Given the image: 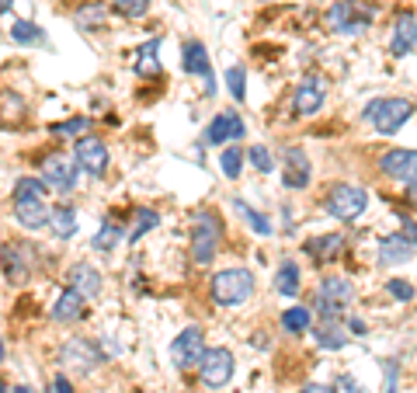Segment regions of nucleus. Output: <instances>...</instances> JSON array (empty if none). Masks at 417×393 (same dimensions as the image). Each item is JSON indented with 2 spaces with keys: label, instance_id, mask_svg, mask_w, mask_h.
Here are the masks:
<instances>
[{
  "label": "nucleus",
  "instance_id": "nucleus-34",
  "mask_svg": "<svg viewBox=\"0 0 417 393\" xmlns=\"http://www.w3.org/2000/svg\"><path fill=\"white\" fill-rule=\"evenodd\" d=\"M101 21H104L101 4H84V7H77V25L80 28H98Z\"/></svg>",
  "mask_w": 417,
  "mask_h": 393
},
{
  "label": "nucleus",
  "instance_id": "nucleus-49",
  "mask_svg": "<svg viewBox=\"0 0 417 393\" xmlns=\"http://www.w3.org/2000/svg\"><path fill=\"white\" fill-rule=\"evenodd\" d=\"M0 393H11V390H7V387H4V383H0Z\"/></svg>",
  "mask_w": 417,
  "mask_h": 393
},
{
  "label": "nucleus",
  "instance_id": "nucleus-23",
  "mask_svg": "<svg viewBox=\"0 0 417 393\" xmlns=\"http://www.w3.org/2000/svg\"><path fill=\"white\" fill-rule=\"evenodd\" d=\"M46 227H49L56 237H74L77 234V212L63 202V206L49 209V223H46Z\"/></svg>",
  "mask_w": 417,
  "mask_h": 393
},
{
  "label": "nucleus",
  "instance_id": "nucleus-5",
  "mask_svg": "<svg viewBox=\"0 0 417 393\" xmlns=\"http://www.w3.org/2000/svg\"><path fill=\"white\" fill-rule=\"evenodd\" d=\"M219 237H223V227L212 212H199L195 223H191V258L195 264H208L219 251Z\"/></svg>",
  "mask_w": 417,
  "mask_h": 393
},
{
  "label": "nucleus",
  "instance_id": "nucleus-21",
  "mask_svg": "<svg viewBox=\"0 0 417 393\" xmlns=\"http://www.w3.org/2000/svg\"><path fill=\"white\" fill-rule=\"evenodd\" d=\"M84 314H87L84 296L74 292V289H66V292L56 299V307H52V317H56L59 324H77V320H84Z\"/></svg>",
  "mask_w": 417,
  "mask_h": 393
},
{
  "label": "nucleus",
  "instance_id": "nucleus-22",
  "mask_svg": "<svg viewBox=\"0 0 417 393\" xmlns=\"http://www.w3.org/2000/svg\"><path fill=\"white\" fill-rule=\"evenodd\" d=\"M341 251H344V237L341 234H323L306 244V254L313 262H334V258H341Z\"/></svg>",
  "mask_w": 417,
  "mask_h": 393
},
{
  "label": "nucleus",
  "instance_id": "nucleus-37",
  "mask_svg": "<svg viewBox=\"0 0 417 393\" xmlns=\"http://www.w3.org/2000/svg\"><path fill=\"white\" fill-rule=\"evenodd\" d=\"M240 164H243V154H240L236 146H226V150H223V157H219L223 174H226V178H236V174H240Z\"/></svg>",
  "mask_w": 417,
  "mask_h": 393
},
{
  "label": "nucleus",
  "instance_id": "nucleus-2",
  "mask_svg": "<svg viewBox=\"0 0 417 393\" xmlns=\"http://www.w3.org/2000/svg\"><path fill=\"white\" fill-rule=\"evenodd\" d=\"M411 115H414V105L403 101V98H376V101H368V108H365V119L376 126V132H383V136H393L403 122H411Z\"/></svg>",
  "mask_w": 417,
  "mask_h": 393
},
{
  "label": "nucleus",
  "instance_id": "nucleus-11",
  "mask_svg": "<svg viewBox=\"0 0 417 393\" xmlns=\"http://www.w3.org/2000/svg\"><path fill=\"white\" fill-rule=\"evenodd\" d=\"M77 167L87 174H98V178L108 171V146L98 136H80L77 139Z\"/></svg>",
  "mask_w": 417,
  "mask_h": 393
},
{
  "label": "nucleus",
  "instance_id": "nucleus-27",
  "mask_svg": "<svg viewBox=\"0 0 417 393\" xmlns=\"http://www.w3.org/2000/svg\"><path fill=\"white\" fill-rule=\"evenodd\" d=\"M275 289L282 292V296H296L299 292V264L286 262L278 268V275H275Z\"/></svg>",
  "mask_w": 417,
  "mask_h": 393
},
{
  "label": "nucleus",
  "instance_id": "nucleus-1",
  "mask_svg": "<svg viewBox=\"0 0 417 393\" xmlns=\"http://www.w3.org/2000/svg\"><path fill=\"white\" fill-rule=\"evenodd\" d=\"M254 292V275L247 268H226L212 279V299L219 307H240Z\"/></svg>",
  "mask_w": 417,
  "mask_h": 393
},
{
  "label": "nucleus",
  "instance_id": "nucleus-48",
  "mask_svg": "<svg viewBox=\"0 0 417 393\" xmlns=\"http://www.w3.org/2000/svg\"><path fill=\"white\" fill-rule=\"evenodd\" d=\"M0 362H4V341H0Z\"/></svg>",
  "mask_w": 417,
  "mask_h": 393
},
{
  "label": "nucleus",
  "instance_id": "nucleus-39",
  "mask_svg": "<svg viewBox=\"0 0 417 393\" xmlns=\"http://www.w3.org/2000/svg\"><path fill=\"white\" fill-rule=\"evenodd\" d=\"M247 160H251V167H254V171H261V174H268V171H271V154H268L264 146H251Z\"/></svg>",
  "mask_w": 417,
  "mask_h": 393
},
{
  "label": "nucleus",
  "instance_id": "nucleus-25",
  "mask_svg": "<svg viewBox=\"0 0 417 393\" xmlns=\"http://www.w3.org/2000/svg\"><path fill=\"white\" fill-rule=\"evenodd\" d=\"M313 338H316V344H320V348H327V352H338V348H344V344H348V334L341 331L338 324H320Z\"/></svg>",
  "mask_w": 417,
  "mask_h": 393
},
{
  "label": "nucleus",
  "instance_id": "nucleus-6",
  "mask_svg": "<svg viewBox=\"0 0 417 393\" xmlns=\"http://www.w3.org/2000/svg\"><path fill=\"white\" fill-rule=\"evenodd\" d=\"M365 206H368V195H365V188H355V184H338L327 195V212L334 219H344V223L362 216Z\"/></svg>",
  "mask_w": 417,
  "mask_h": 393
},
{
  "label": "nucleus",
  "instance_id": "nucleus-8",
  "mask_svg": "<svg viewBox=\"0 0 417 393\" xmlns=\"http://www.w3.org/2000/svg\"><path fill=\"white\" fill-rule=\"evenodd\" d=\"M59 362L74 372H91V369L101 366V348L87 338H70L59 348Z\"/></svg>",
  "mask_w": 417,
  "mask_h": 393
},
{
  "label": "nucleus",
  "instance_id": "nucleus-47",
  "mask_svg": "<svg viewBox=\"0 0 417 393\" xmlns=\"http://www.w3.org/2000/svg\"><path fill=\"white\" fill-rule=\"evenodd\" d=\"M11 393H35V390H31V387H14Z\"/></svg>",
  "mask_w": 417,
  "mask_h": 393
},
{
  "label": "nucleus",
  "instance_id": "nucleus-15",
  "mask_svg": "<svg viewBox=\"0 0 417 393\" xmlns=\"http://www.w3.org/2000/svg\"><path fill=\"white\" fill-rule=\"evenodd\" d=\"M66 279H70V289L80 292L84 299H91V296H98V292H101V272H98L94 264H87V262L74 264Z\"/></svg>",
  "mask_w": 417,
  "mask_h": 393
},
{
  "label": "nucleus",
  "instance_id": "nucleus-43",
  "mask_svg": "<svg viewBox=\"0 0 417 393\" xmlns=\"http://www.w3.org/2000/svg\"><path fill=\"white\" fill-rule=\"evenodd\" d=\"M240 136H243V119L230 115V139H240Z\"/></svg>",
  "mask_w": 417,
  "mask_h": 393
},
{
  "label": "nucleus",
  "instance_id": "nucleus-20",
  "mask_svg": "<svg viewBox=\"0 0 417 393\" xmlns=\"http://www.w3.org/2000/svg\"><path fill=\"white\" fill-rule=\"evenodd\" d=\"M14 216H18V223L25 227V230H42L46 223H49V209H46V202H39V199H18L14 202Z\"/></svg>",
  "mask_w": 417,
  "mask_h": 393
},
{
  "label": "nucleus",
  "instance_id": "nucleus-40",
  "mask_svg": "<svg viewBox=\"0 0 417 393\" xmlns=\"http://www.w3.org/2000/svg\"><path fill=\"white\" fill-rule=\"evenodd\" d=\"M115 7H119L126 18H143V14L150 11V0H119Z\"/></svg>",
  "mask_w": 417,
  "mask_h": 393
},
{
  "label": "nucleus",
  "instance_id": "nucleus-4",
  "mask_svg": "<svg viewBox=\"0 0 417 393\" xmlns=\"http://www.w3.org/2000/svg\"><path fill=\"white\" fill-rule=\"evenodd\" d=\"M376 0H334L331 7V28L348 35V31H362V28L372 25L376 18Z\"/></svg>",
  "mask_w": 417,
  "mask_h": 393
},
{
  "label": "nucleus",
  "instance_id": "nucleus-31",
  "mask_svg": "<svg viewBox=\"0 0 417 393\" xmlns=\"http://www.w3.org/2000/svg\"><path fill=\"white\" fill-rule=\"evenodd\" d=\"M156 223H160V216H156L154 209H146V206H143V209H136V227L129 230V240L136 244V240H139L143 234H150Z\"/></svg>",
  "mask_w": 417,
  "mask_h": 393
},
{
  "label": "nucleus",
  "instance_id": "nucleus-29",
  "mask_svg": "<svg viewBox=\"0 0 417 393\" xmlns=\"http://www.w3.org/2000/svg\"><path fill=\"white\" fill-rule=\"evenodd\" d=\"M11 39L21 42V46H31V42H42L46 35H42V28L31 25V21H14V25H11Z\"/></svg>",
  "mask_w": 417,
  "mask_h": 393
},
{
  "label": "nucleus",
  "instance_id": "nucleus-10",
  "mask_svg": "<svg viewBox=\"0 0 417 393\" xmlns=\"http://www.w3.org/2000/svg\"><path fill=\"white\" fill-rule=\"evenodd\" d=\"M202 352H206V338H202L199 327H184L181 334L174 338V344H171V359H174V366L178 369L199 366Z\"/></svg>",
  "mask_w": 417,
  "mask_h": 393
},
{
  "label": "nucleus",
  "instance_id": "nucleus-12",
  "mask_svg": "<svg viewBox=\"0 0 417 393\" xmlns=\"http://www.w3.org/2000/svg\"><path fill=\"white\" fill-rule=\"evenodd\" d=\"M414 150H386L379 157V171L386 178H396V181H407L414 184Z\"/></svg>",
  "mask_w": 417,
  "mask_h": 393
},
{
  "label": "nucleus",
  "instance_id": "nucleus-7",
  "mask_svg": "<svg viewBox=\"0 0 417 393\" xmlns=\"http://www.w3.org/2000/svg\"><path fill=\"white\" fill-rule=\"evenodd\" d=\"M199 369H202V383L219 390L233 379V352L230 348H208L199 359Z\"/></svg>",
  "mask_w": 417,
  "mask_h": 393
},
{
  "label": "nucleus",
  "instance_id": "nucleus-18",
  "mask_svg": "<svg viewBox=\"0 0 417 393\" xmlns=\"http://www.w3.org/2000/svg\"><path fill=\"white\" fill-rule=\"evenodd\" d=\"M292 105H296V111H299V115H316V111H320V105H323V80L306 77L299 87H296Z\"/></svg>",
  "mask_w": 417,
  "mask_h": 393
},
{
  "label": "nucleus",
  "instance_id": "nucleus-17",
  "mask_svg": "<svg viewBox=\"0 0 417 393\" xmlns=\"http://www.w3.org/2000/svg\"><path fill=\"white\" fill-rule=\"evenodd\" d=\"M31 268V247L25 244H4V272L11 282H25Z\"/></svg>",
  "mask_w": 417,
  "mask_h": 393
},
{
  "label": "nucleus",
  "instance_id": "nucleus-46",
  "mask_svg": "<svg viewBox=\"0 0 417 393\" xmlns=\"http://www.w3.org/2000/svg\"><path fill=\"white\" fill-rule=\"evenodd\" d=\"M299 393H327L323 387H306V390H299Z\"/></svg>",
  "mask_w": 417,
  "mask_h": 393
},
{
  "label": "nucleus",
  "instance_id": "nucleus-9",
  "mask_svg": "<svg viewBox=\"0 0 417 393\" xmlns=\"http://www.w3.org/2000/svg\"><path fill=\"white\" fill-rule=\"evenodd\" d=\"M77 160L63 157V154H52V157L42 160V181L52 184V188H59V191H74L77 188Z\"/></svg>",
  "mask_w": 417,
  "mask_h": 393
},
{
  "label": "nucleus",
  "instance_id": "nucleus-33",
  "mask_svg": "<svg viewBox=\"0 0 417 393\" xmlns=\"http://www.w3.org/2000/svg\"><path fill=\"white\" fill-rule=\"evenodd\" d=\"M226 139H230V115H216L212 126L206 129V143L208 146H219V143H226Z\"/></svg>",
  "mask_w": 417,
  "mask_h": 393
},
{
  "label": "nucleus",
  "instance_id": "nucleus-16",
  "mask_svg": "<svg viewBox=\"0 0 417 393\" xmlns=\"http://www.w3.org/2000/svg\"><path fill=\"white\" fill-rule=\"evenodd\" d=\"M414 258V237L407 234H393L379 240V262L386 264H403Z\"/></svg>",
  "mask_w": 417,
  "mask_h": 393
},
{
  "label": "nucleus",
  "instance_id": "nucleus-19",
  "mask_svg": "<svg viewBox=\"0 0 417 393\" xmlns=\"http://www.w3.org/2000/svg\"><path fill=\"white\" fill-rule=\"evenodd\" d=\"M313 178L310 171V160H306V154L303 150H286V188H306Z\"/></svg>",
  "mask_w": 417,
  "mask_h": 393
},
{
  "label": "nucleus",
  "instance_id": "nucleus-35",
  "mask_svg": "<svg viewBox=\"0 0 417 393\" xmlns=\"http://www.w3.org/2000/svg\"><path fill=\"white\" fill-rule=\"evenodd\" d=\"M226 87H230V94H233L236 101L247 98V74H243V66H230L226 70Z\"/></svg>",
  "mask_w": 417,
  "mask_h": 393
},
{
  "label": "nucleus",
  "instance_id": "nucleus-13",
  "mask_svg": "<svg viewBox=\"0 0 417 393\" xmlns=\"http://www.w3.org/2000/svg\"><path fill=\"white\" fill-rule=\"evenodd\" d=\"M181 66H184V74H195V77L206 80V91H208V94L216 91V80H212V63H208L206 46H202V42H188V46H184Z\"/></svg>",
  "mask_w": 417,
  "mask_h": 393
},
{
  "label": "nucleus",
  "instance_id": "nucleus-28",
  "mask_svg": "<svg viewBox=\"0 0 417 393\" xmlns=\"http://www.w3.org/2000/svg\"><path fill=\"white\" fill-rule=\"evenodd\" d=\"M18 199H39V202H46V181L42 178H18L14 181V202Z\"/></svg>",
  "mask_w": 417,
  "mask_h": 393
},
{
  "label": "nucleus",
  "instance_id": "nucleus-3",
  "mask_svg": "<svg viewBox=\"0 0 417 393\" xmlns=\"http://www.w3.org/2000/svg\"><path fill=\"white\" fill-rule=\"evenodd\" d=\"M355 299V289L348 279H341V275H331V279H323L320 282V292H316V310L320 317L327 320V324H338L341 314L348 310V303Z\"/></svg>",
  "mask_w": 417,
  "mask_h": 393
},
{
  "label": "nucleus",
  "instance_id": "nucleus-26",
  "mask_svg": "<svg viewBox=\"0 0 417 393\" xmlns=\"http://www.w3.org/2000/svg\"><path fill=\"white\" fill-rule=\"evenodd\" d=\"M233 209H236V216H240V219H247V227H251L254 234H261V237H268V234H271V223H268V216H261L258 209H251L247 202L233 199Z\"/></svg>",
  "mask_w": 417,
  "mask_h": 393
},
{
  "label": "nucleus",
  "instance_id": "nucleus-44",
  "mask_svg": "<svg viewBox=\"0 0 417 393\" xmlns=\"http://www.w3.org/2000/svg\"><path fill=\"white\" fill-rule=\"evenodd\" d=\"M386 393H396V366H386Z\"/></svg>",
  "mask_w": 417,
  "mask_h": 393
},
{
  "label": "nucleus",
  "instance_id": "nucleus-30",
  "mask_svg": "<svg viewBox=\"0 0 417 393\" xmlns=\"http://www.w3.org/2000/svg\"><path fill=\"white\" fill-rule=\"evenodd\" d=\"M156 49H160V42H146L143 49H139V63H136V70L143 74V77H150V74H156L160 70V59H156Z\"/></svg>",
  "mask_w": 417,
  "mask_h": 393
},
{
  "label": "nucleus",
  "instance_id": "nucleus-41",
  "mask_svg": "<svg viewBox=\"0 0 417 393\" xmlns=\"http://www.w3.org/2000/svg\"><path fill=\"white\" fill-rule=\"evenodd\" d=\"M390 292L396 299H403V303H411L414 299V286L411 282H403V279H390Z\"/></svg>",
  "mask_w": 417,
  "mask_h": 393
},
{
  "label": "nucleus",
  "instance_id": "nucleus-32",
  "mask_svg": "<svg viewBox=\"0 0 417 393\" xmlns=\"http://www.w3.org/2000/svg\"><path fill=\"white\" fill-rule=\"evenodd\" d=\"M282 327L292 331V334L306 331V327H310V310H306V307H292V310H286V314H282Z\"/></svg>",
  "mask_w": 417,
  "mask_h": 393
},
{
  "label": "nucleus",
  "instance_id": "nucleus-45",
  "mask_svg": "<svg viewBox=\"0 0 417 393\" xmlns=\"http://www.w3.org/2000/svg\"><path fill=\"white\" fill-rule=\"evenodd\" d=\"M11 4H14V0H0V14H7V11H11Z\"/></svg>",
  "mask_w": 417,
  "mask_h": 393
},
{
  "label": "nucleus",
  "instance_id": "nucleus-14",
  "mask_svg": "<svg viewBox=\"0 0 417 393\" xmlns=\"http://www.w3.org/2000/svg\"><path fill=\"white\" fill-rule=\"evenodd\" d=\"M414 39H417V21L414 14H400L396 25H393V42H390V56L393 59H403V56L414 53Z\"/></svg>",
  "mask_w": 417,
  "mask_h": 393
},
{
  "label": "nucleus",
  "instance_id": "nucleus-42",
  "mask_svg": "<svg viewBox=\"0 0 417 393\" xmlns=\"http://www.w3.org/2000/svg\"><path fill=\"white\" fill-rule=\"evenodd\" d=\"M49 393H74V387H70V379H66V376H56Z\"/></svg>",
  "mask_w": 417,
  "mask_h": 393
},
{
  "label": "nucleus",
  "instance_id": "nucleus-38",
  "mask_svg": "<svg viewBox=\"0 0 417 393\" xmlns=\"http://www.w3.org/2000/svg\"><path fill=\"white\" fill-rule=\"evenodd\" d=\"M91 129V122L87 119H66V122H56L52 126V136H80V132H87Z\"/></svg>",
  "mask_w": 417,
  "mask_h": 393
},
{
  "label": "nucleus",
  "instance_id": "nucleus-36",
  "mask_svg": "<svg viewBox=\"0 0 417 393\" xmlns=\"http://www.w3.org/2000/svg\"><path fill=\"white\" fill-rule=\"evenodd\" d=\"M119 237H122V227H119V223H104L101 230H98V237H94V247H98V251H111V247L119 244Z\"/></svg>",
  "mask_w": 417,
  "mask_h": 393
},
{
  "label": "nucleus",
  "instance_id": "nucleus-24",
  "mask_svg": "<svg viewBox=\"0 0 417 393\" xmlns=\"http://www.w3.org/2000/svg\"><path fill=\"white\" fill-rule=\"evenodd\" d=\"M0 126H14V122H21L25 119V101L18 98V94H11V91H4L0 94Z\"/></svg>",
  "mask_w": 417,
  "mask_h": 393
}]
</instances>
